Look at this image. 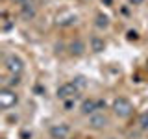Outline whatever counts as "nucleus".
Returning <instances> with one entry per match:
<instances>
[{"instance_id":"nucleus-12","label":"nucleus","mask_w":148,"mask_h":139,"mask_svg":"<svg viewBox=\"0 0 148 139\" xmlns=\"http://www.w3.org/2000/svg\"><path fill=\"white\" fill-rule=\"evenodd\" d=\"M108 24H109V19L106 15H98V17H96V28H108Z\"/></svg>"},{"instance_id":"nucleus-10","label":"nucleus","mask_w":148,"mask_h":139,"mask_svg":"<svg viewBox=\"0 0 148 139\" xmlns=\"http://www.w3.org/2000/svg\"><path fill=\"white\" fill-rule=\"evenodd\" d=\"M83 50H85V45H83L82 41H72L71 43V52L72 54L80 56V54H83Z\"/></svg>"},{"instance_id":"nucleus-4","label":"nucleus","mask_w":148,"mask_h":139,"mask_svg":"<svg viewBox=\"0 0 148 139\" xmlns=\"http://www.w3.org/2000/svg\"><path fill=\"white\" fill-rule=\"evenodd\" d=\"M78 93H80V89L74 85V82H71V83H63V85L58 89V98L69 100V98H74V96H78Z\"/></svg>"},{"instance_id":"nucleus-2","label":"nucleus","mask_w":148,"mask_h":139,"mask_svg":"<svg viewBox=\"0 0 148 139\" xmlns=\"http://www.w3.org/2000/svg\"><path fill=\"white\" fill-rule=\"evenodd\" d=\"M17 102H18V95H17L15 91L8 89V87H4V89L0 91V106H2L4 109L13 108Z\"/></svg>"},{"instance_id":"nucleus-6","label":"nucleus","mask_w":148,"mask_h":139,"mask_svg":"<svg viewBox=\"0 0 148 139\" xmlns=\"http://www.w3.org/2000/svg\"><path fill=\"white\" fill-rule=\"evenodd\" d=\"M108 117H106L104 113H92L91 115V119H89V124H91V128H95V130H100V128H104V126H108Z\"/></svg>"},{"instance_id":"nucleus-7","label":"nucleus","mask_w":148,"mask_h":139,"mask_svg":"<svg viewBox=\"0 0 148 139\" xmlns=\"http://www.w3.org/2000/svg\"><path fill=\"white\" fill-rule=\"evenodd\" d=\"M69 132H71V130H69L67 124H54V126L50 128V136L54 139H67Z\"/></svg>"},{"instance_id":"nucleus-3","label":"nucleus","mask_w":148,"mask_h":139,"mask_svg":"<svg viewBox=\"0 0 148 139\" xmlns=\"http://www.w3.org/2000/svg\"><path fill=\"white\" fill-rule=\"evenodd\" d=\"M4 63H6V69H8V71L11 72V74H17V76L24 71V63H22V59L18 58V56H15V54H9Z\"/></svg>"},{"instance_id":"nucleus-11","label":"nucleus","mask_w":148,"mask_h":139,"mask_svg":"<svg viewBox=\"0 0 148 139\" xmlns=\"http://www.w3.org/2000/svg\"><path fill=\"white\" fill-rule=\"evenodd\" d=\"M104 41L100 39V37H92L91 39V48L95 50V52H102V50H104Z\"/></svg>"},{"instance_id":"nucleus-17","label":"nucleus","mask_w":148,"mask_h":139,"mask_svg":"<svg viewBox=\"0 0 148 139\" xmlns=\"http://www.w3.org/2000/svg\"><path fill=\"white\" fill-rule=\"evenodd\" d=\"M13 2H18V4H26V0H13Z\"/></svg>"},{"instance_id":"nucleus-13","label":"nucleus","mask_w":148,"mask_h":139,"mask_svg":"<svg viewBox=\"0 0 148 139\" xmlns=\"http://www.w3.org/2000/svg\"><path fill=\"white\" fill-rule=\"evenodd\" d=\"M74 85H76L78 89H85V87H87V80L83 76H76V78H74Z\"/></svg>"},{"instance_id":"nucleus-1","label":"nucleus","mask_w":148,"mask_h":139,"mask_svg":"<svg viewBox=\"0 0 148 139\" xmlns=\"http://www.w3.org/2000/svg\"><path fill=\"white\" fill-rule=\"evenodd\" d=\"M113 111L119 115V117H122V119H126L132 115V111H133V106H132V102H130L128 98H117L113 102Z\"/></svg>"},{"instance_id":"nucleus-8","label":"nucleus","mask_w":148,"mask_h":139,"mask_svg":"<svg viewBox=\"0 0 148 139\" xmlns=\"http://www.w3.org/2000/svg\"><path fill=\"white\" fill-rule=\"evenodd\" d=\"M96 109H98V102L96 100H85L82 104V113L83 115H92Z\"/></svg>"},{"instance_id":"nucleus-14","label":"nucleus","mask_w":148,"mask_h":139,"mask_svg":"<svg viewBox=\"0 0 148 139\" xmlns=\"http://www.w3.org/2000/svg\"><path fill=\"white\" fill-rule=\"evenodd\" d=\"M139 124H141V128H148V111H146V113H141V117H139Z\"/></svg>"},{"instance_id":"nucleus-16","label":"nucleus","mask_w":148,"mask_h":139,"mask_svg":"<svg viewBox=\"0 0 148 139\" xmlns=\"http://www.w3.org/2000/svg\"><path fill=\"white\" fill-rule=\"evenodd\" d=\"M145 0H130V4H133V6H139V4H143Z\"/></svg>"},{"instance_id":"nucleus-9","label":"nucleus","mask_w":148,"mask_h":139,"mask_svg":"<svg viewBox=\"0 0 148 139\" xmlns=\"http://www.w3.org/2000/svg\"><path fill=\"white\" fill-rule=\"evenodd\" d=\"M21 15H22V19L30 21V19L35 17V8L32 6V4H24V6H22V9H21Z\"/></svg>"},{"instance_id":"nucleus-5","label":"nucleus","mask_w":148,"mask_h":139,"mask_svg":"<svg viewBox=\"0 0 148 139\" xmlns=\"http://www.w3.org/2000/svg\"><path fill=\"white\" fill-rule=\"evenodd\" d=\"M78 22V17L74 15V13L71 11H63V13H59L58 17H56V24L58 26H72V24H76Z\"/></svg>"},{"instance_id":"nucleus-15","label":"nucleus","mask_w":148,"mask_h":139,"mask_svg":"<svg viewBox=\"0 0 148 139\" xmlns=\"http://www.w3.org/2000/svg\"><path fill=\"white\" fill-rule=\"evenodd\" d=\"M9 83H11V85H18V83H21V78H18L17 74H13L11 80H9Z\"/></svg>"}]
</instances>
